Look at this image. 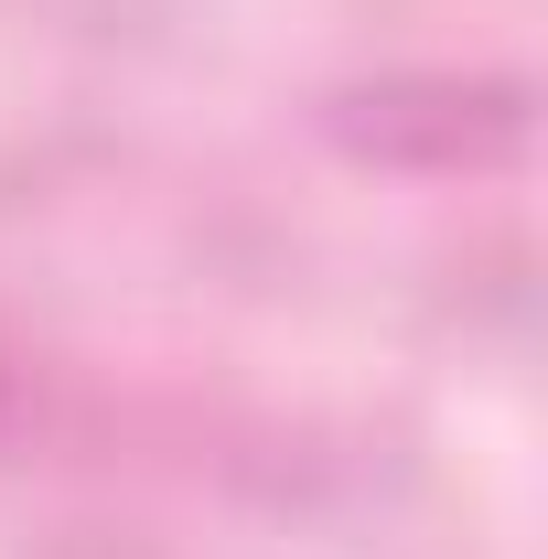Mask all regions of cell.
Segmentation results:
<instances>
[{
    "label": "cell",
    "mask_w": 548,
    "mask_h": 559,
    "mask_svg": "<svg viewBox=\"0 0 548 559\" xmlns=\"http://www.w3.org/2000/svg\"><path fill=\"white\" fill-rule=\"evenodd\" d=\"M0 388H11V377H0Z\"/></svg>",
    "instance_id": "obj_1"
}]
</instances>
